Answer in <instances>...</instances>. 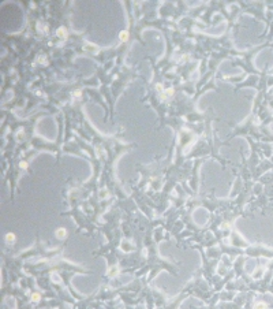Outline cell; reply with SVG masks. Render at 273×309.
Instances as JSON below:
<instances>
[{"instance_id": "cell-1", "label": "cell", "mask_w": 273, "mask_h": 309, "mask_svg": "<svg viewBox=\"0 0 273 309\" xmlns=\"http://www.w3.org/2000/svg\"><path fill=\"white\" fill-rule=\"evenodd\" d=\"M267 308H268V305L265 303H258L256 307H254V309H267Z\"/></svg>"}, {"instance_id": "cell-2", "label": "cell", "mask_w": 273, "mask_h": 309, "mask_svg": "<svg viewBox=\"0 0 273 309\" xmlns=\"http://www.w3.org/2000/svg\"><path fill=\"white\" fill-rule=\"evenodd\" d=\"M66 234V230L62 229V230H57V237H64Z\"/></svg>"}, {"instance_id": "cell-3", "label": "cell", "mask_w": 273, "mask_h": 309, "mask_svg": "<svg viewBox=\"0 0 273 309\" xmlns=\"http://www.w3.org/2000/svg\"><path fill=\"white\" fill-rule=\"evenodd\" d=\"M7 240H10V241H11V240H14V235H12V234H10V235H7Z\"/></svg>"}]
</instances>
